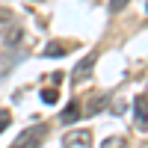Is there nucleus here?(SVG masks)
<instances>
[{
	"instance_id": "f257e3e1",
	"label": "nucleus",
	"mask_w": 148,
	"mask_h": 148,
	"mask_svg": "<svg viewBox=\"0 0 148 148\" xmlns=\"http://www.w3.org/2000/svg\"><path fill=\"white\" fill-rule=\"evenodd\" d=\"M62 145H71V148H86V145H92V130H68L65 136H62Z\"/></svg>"
},
{
	"instance_id": "f03ea898",
	"label": "nucleus",
	"mask_w": 148,
	"mask_h": 148,
	"mask_svg": "<svg viewBox=\"0 0 148 148\" xmlns=\"http://www.w3.org/2000/svg\"><path fill=\"white\" fill-rule=\"evenodd\" d=\"M95 62H98V53H95V51H89V53H86L77 65H74V80H86V77L92 74Z\"/></svg>"
},
{
	"instance_id": "7ed1b4c3",
	"label": "nucleus",
	"mask_w": 148,
	"mask_h": 148,
	"mask_svg": "<svg viewBox=\"0 0 148 148\" xmlns=\"http://www.w3.org/2000/svg\"><path fill=\"white\" fill-rule=\"evenodd\" d=\"M133 125H136V130H148V101L145 98L133 101Z\"/></svg>"
},
{
	"instance_id": "20e7f679",
	"label": "nucleus",
	"mask_w": 148,
	"mask_h": 148,
	"mask_svg": "<svg viewBox=\"0 0 148 148\" xmlns=\"http://www.w3.org/2000/svg\"><path fill=\"white\" fill-rule=\"evenodd\" d=\"M42 136H45V125H36L33 130H24L21 136L15 139V145H18V148H24V145H39Z\"/></svg>"
},
{
	"instance_id": "39448f33",
	"label": "nucleus",
	"mask_w": 148,
	"mask_h": 148,
	"mask_svg": "<svg viewBox=\"0 0 148 148\" xmlns=\"http://www.w3.org/2000/svg\"><path fill=\"white\" fill-rule=\"evenodd\" d=\"M80 113H83V110H80V104H77V101H71V104H68V107L62 110L59 121H62V125H74V121L80 119Z\"/></svg>"
},
{
	"instance_id": "423d86ee",
	"label": "nucleus",
	"mask_w": 148,
	"mask_h": 148,
	"mask_svg": "<svg viewBox=\"0 0 148 148\" xmlns=\"http://www.w3.org/2000/svg\"><path fill=\"white\" fill-rule=\"evenodd\" d=\"M104 107H107V98L104 95H89V107H86V113L95 116V113H101Z\"/></svg>"
},
{
	"instance_id": "0eeeda50",
	"label": "nucleus",
	"mask_w": 148,
	"mask_h": 148,
	"mask_svg": "<svg viewBox=\"0 0 148 148\" xmlns=\"http://www.w3.org/2000/svg\"><path fill=\"white\" fill-rule=\"evenodd\" d=\"M65 53H68V51H65L62 42H51V45L42 51V56H65Z\"/></svg>"
},
{
	"instance_id": "6e6552de",
	"label": "nucleus",
	"mask_w": 148,
	"mask_h": 148,
	"mask_svg": "<svg viewBox=\"0 0 148 148\" xmlns=\"http://www.w3.org/2000/svg\"><path fill=\"white\" fill-rule=\"evenodd\" d=\"M21 36H24V30H21V27H9L6 39H3V42H6V47H15V45L21 42Z\"/></svg>"
},
{
	"instance_id": "1a4fd4ad",
	"label": "nucleus",
	"mask_w": 148,
	"mask_h": 148,
	"mask_svg": "<svg viewBox=\"0 0 148 148\" xmlns=\"http://www.w3.org/2000/svg\"><path fill=\"white\" fill-rule=\"evenodd\" d=\"M56 101H59V92H56V86H53V89H42V104L53 107Z\"/></svg>"
},
{
	"instance_id": "9d476101",
	"label": "nucleus",
	"mask_w": 148,
	"mask_h": 148,
	"mask_svg": "<svg viewBox=\"0 0 148 148\" xmlns=\"http://www.w3.org/2000/svg\"><path fill=\"white\" fill-rule=\"evenodd\" d=\"M9 121H12V113H9V110H0V133L9 127Z\"/></svg>"
},
{
	"instance_id": "9b49d317",
	"label": "nucleus",
	"mask_w": 148,
	"mask_h": 148,
	"mask_svg": "<svg viewBox=\"0 0 148 148\" xmlns=\"http://www.w3.org/2000/svg\"><path fill=\"white\" fill-rule=\"evenodd\" d=\"M125 6H127V0H110V12H113V15H119Z\"/></svg>"
},
{
	"instance_id": "f8f14e48",
	"label": "nucleus",
	"mask_w": 148,
	"mask_h": 148,
	"mask_svg": "<svg viewBox=\"0 0 148 148\" xmlns=\"http://www.w3.org/2000/svg\"><path fill=\"white\" fill-rule=\"evenodd\" d=\"M104 145H107V148H119V145H125V139H121V136H110Z\"/></svg>"
},
{
	"instance_id": "ddd939ff",
	"label": "nucleus",
	"mask_w": 148,
	"mask_h": 148,
	"mask_svg": "<svg viewBox=\"0 0 148 148\" xmlns=\"http://www.w3.org/2000/svg\"><path fill=\"white\" fill-rule=\"evenodd\" d=\"M9 21V9H0V24H6Z\"/></svg>"
},
{
	"instance_id": "4468645a",
	"label": "nucleus",
	"mask_w": 148,
	"mask_h": 148,
	"mask_svg": "<svg viewBox=\"0 0 148 148\" xmlns=\"http://www.w3.org/2000/svg\"><path fill=\"white\" fill-rule=\"evenodd\" d=\"M145 12H148V0H145Z\"/></svg>"
},
{
	"instance_id": "2eb2a0df",
	"label": "nucleus",
	"mask_w": 148,
	"mask_h": 148,
	"mask_svg": "<svg viewBox=\"0 0 148 148\" xmlns=\"http://www.w3.org/2000/svg\"><path fill=\"white\" fill-rule=\"evenodd\" d=\"M145 101H148V98H145Z\"/></svg>"
}]
</instances>
